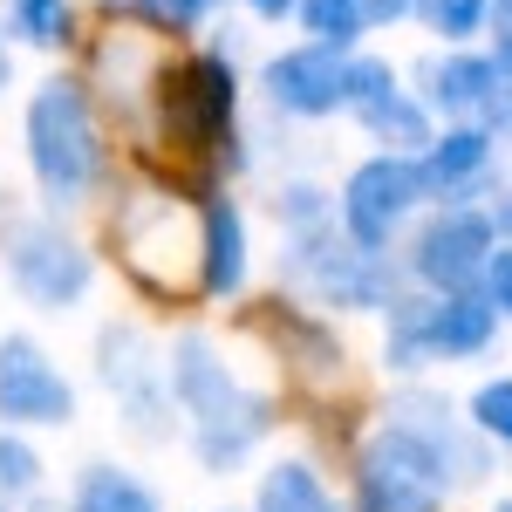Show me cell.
Here are the masks:
<instances>
[{
	"label": "cell",
	"instance_id": "6da1fadb",
	"mask_svg": "<svg viewBox=\"0 0 512 512\" xmlns=\"http://www.w3.org/2000/svg\"><path fill=\"white\" fill-rule=\"evenodd\" d=\"M171 396H178L198 472H212V478H226L260 437L274 431V396L239 383V369L212 349V335H178L171 342Z\"/></svg>",
	"mask_w": 512,
	"mask_h": 512
},
{
	"label": "cell",
	"instance_id": "7a4b0ae2",
	"mask_svg": "<svg viewBox=\"0 0 512 512\" xmlns=\"http://www.w3.org/2000/svg\"><path fill=\"white\" fill-rule=\"evenodd\" d=\"M123 267L151 294H205V205H185L178 192H137L110 219Z\"/></svg>",
	"mask_w": 512,
	"mask_h": 512
},
{
	"label": "cell",
	"instance_id": "3957f363",
	"mask_svg": "<svg viewBox=\"0 0 512 512\" xmlns=\"http://www.w3.org/2000/svg\"><path fill=\"white\" fill-rule=\"evenodd\" d=\"M287 280L301 294H315L321 308H355V315H383L396 294H403V274L383 246H362V239L342 226H308V233H287Z\"/></svg>",
	"mask_w": 512,
	"mask_h": 512
},
{
	"label": "cell",
	"instance_id": "277c9868",
	"mask_svg": "<svg viewBox=\"0 0 512 512\" xmlns=\"http://www.w3.org/2000/svg\"><path fill=\"white\" fill-rule=\"evenodd\" d=\"M458 478L424 431L383 417L355 451V506L362 512H444Z\"/></svg>",
	"mask_w": 512,
	"mask_h": 512
},
{
	"label": "cell",
	"instance_id": "5b68a950",
	"mask_svg": "<svg viewBox=\"0 0 512 512\" xmlns=\"http://www.w3.org/2000/svg\"><path fill=\"white\" fill-rule=\"evenodd\" d=\"M28 164H35L41 192L55 205H76L96 171H103V137H96V117H89V96L82 82H41L28 96Z\"/></svg>",
	"mask_w": 512,
	"mask_h": 512
},
{
	"label": "cell",
	"instance_id": "8992f818",
	"mask_svg": "<svg viewBox=\"0 0 512 512\" xmlns=\"http://www.w3.org/2000/svg\"><path fill=\"white\" fill-rule=\"evenodd\" d=\"M96 376H103V390L117 396L123 424L144 444L171 437V410H178V396H171V355H158L130 321H110L96 335Z\"/></svg>",
	"mask_w": 512,
	"mask_h": 512
},
{
	"label": "cell",
	"instance_id": "52a82bcc",
	"mask_svg": "<svg viewBox=\"0 0 512 512\" xmlns=\"http://www.w3.org/2000/svg\"><path fill=\"white\" fill-rule=\"evenodd\" d=\"M499 253V219L492 212H472V205H437L431 219L417 226L410 253H403V274L431 294H465V287H485V267Z\"/></svg>",
	"mask_w": 512,
	"mask_h": 512
},
{
	"label": "cell",
	"instance_id": "ba28073f",
	"mask_svg": "<svg viewBox=\"0 0 512 512\" xmlns=\"http://www.w3.org/2000/svg\"><path fill=\"white\" fill-rule=\"evenodd\" d=\"M158 110H164V137L178 151H219L233 130V62L226 55H185L158 76Z\"/></svg>",
	"mask_w": 512,
	"mask_h": 512
},
{
	"label": "cell",
	"instance_id": "9c48e42d",
	"mask_svg": "<svg viewBox=\"0 0 512 512\" xmlns=\"http://www.w3.org/2000/svg\"><path fill=\"white\" fill-rule=\"evenodd\" d=\"M0 260H7L14 294H21L28 308H48V315L76 308L82 294H89V280H96V260H89L55 219H28V226H14Z\"/></svg>",
	"mask_w": 512,
	"mask_h": 512
},
{
	"label": "cell",
	"instance_id": "30bf717a",
	"mask_svg": "<svg viewBox=\"0 0 512 512\" xmlns=\"http://www.w3.org/2000/svg\"><path fill=\"white\" fill-rule=\"evenodd\" d=\"M431 198L424 185V164L410 158V151H383V158L355 164L349 185H342V226H349L362 246H383L390 253V239L410 226V212Z\"/></svg>",
	"mask_w": 512,
	"mask_h": 512
},
{
	"label": "cell",
	"instance_id": "8fae6325",
	"mask_svg": "<svg viewBox=\"0 0 512 512\" xmlns=\"http://www.w3.org/2000/svg\"><path fill=\"white\" fill-rule=\"evenodd\" d=\"M0 424H14V431H62V424H76V383L21 328L0 335Z\"/></svg>",
	"mask_w": 512,
	"mask_h": 512
},
{
	"label": "cell",
	"instance_id": "7c38bea8",
	"mask_svg": "<svg viewBox=\"0 0 512 512\" xmlns=\"http://www.w3.org/2000/svg\"><path fill=\"white\" fill-rule=\"evenodd\" d=\"M260 82H267V103L280 117H335V110H349V55L328 48V41L274 55Z\"/></svg>",
	"mask_w": 512,
	"mask_h": 512
},
{
	"label": "cell",
	"instance_id": "4fadbf2b",
	"mask_svg": "<svg viewBox=\"0 0 512 512\" xmlns=\"http://www.w3.org/2000/svg\"><path fill=\"white\" fill-rule=\"evenodd\" d=\"M383 417H396V424H410V431L431 437L437 451H444V465H451L458 485H478V478H485V444H492V437L478 431V424L465 431V424H458V410H451L437 390H417V383H410V390L390 396V410H383Z\"/></svg>",
	"mask_w": 512,
	"mask_h": 512
},
{
	"label": "cell",
	"instance_id": "5bb4252c",
	"mask_svg": "<svg viewBox=\"0 0 512 512\" xmlns=\"http://www.w3.org/2000/svg\"><path fill=\"white\" fill-rule=\"evenodd\" d=\"M499 342V301L485 287L431 294V362H472Z\"/></svg>",
	"mask_w": 512,
	"mask_h": 512
},
{
	"label": "cell",
	"instance_id": "9a60e30c",
	"mask_svg": "<svg viewBox=\"0 0 512 512\" xmlns=\"http://www.w3.org/2000/svg\"><path fill=\"white\" fill-rule=\"evenodd\" d=\"M492 144H499V137H492V123H451L444 137H431V151H417L431 198L458 205V198H465L478 178L492 171Z\"/></svg>",
	"mask_w": 512,
	"mask_h": 512
},
{
	"label": "cell",
	"instance_id": "2e32d148",
	"mask_svg": "<svg viewBox=\"0 0 512 512\" xmlns=\"http://www.w3.org/2000/svg\"><path fill=\"white\" fill-rule=\"evenodd\" d=\"M260 328H267L280 349L294 355V376H301V383H315V390L342 383V342H335V335H328L321 321H301L294 308H287V301H267Z\"/></svg>",
	"mask_w": 512,
	"mask_h": 512
},
{
	"label": "cell",
	"instance_id": "e0dca14e",
	"mask_svg": "<svg viewBox=\"0 0 512 512\" xmlns=\"http://www.w3.org/2000/svg\"><path fill=\"white\" fill-rule=\"evenodd\" d=\"M246 287V219L233 198H205V301H233Z\"/></svg>",
	"mask_w": 512,
	"mask_h": 512
},
{
	"label": "cell",
	"instance_id": "ac0fdd59",
	"mask_svg": "<svg viewBox=\"0 0 512 512\" xmlns=\"http://www.w3.org/2000/svg\"><path fill=\"white\" fill-rule=\"evenodd\" d=\"M355 123H362L383 151H410V158L431 151V137H437V130H431V103H417V96L396 89V82H390V89H376L369 103H355Z\"/></svg>",
	"mask_w": 512,
	"mask_h": 512
},
{
	"label": "cell",
	"instance_id": "d6986e66",
	"mask_svg": "<svg viewBox=\"0 0 512 512\" xmlns=\"http://www.w3.org/2000/svg\"><path fill=\"white\" fill-rule=\"evenodd\" d=\"M390 328H383V362H390L396 376H417L424 362H431V287H403L390 308Z\"/></svg>",
	"mask_w": 512,
	"mask_h": 512
},
{
	"label": "cell",
	"instance_id": "ffe728a7",
	"mask_svg": "<svg viewBox=\"0 0 512 512\" xmlns=\"http://www.w3.org/2000/svg\"><path fill=\"white\" fill-rule=\"evenodd\" d=\"M69 512H164L158 492L123 465H82L76 492H69Z\"/></svg>",
	"mask_w": 512,
	"mask_h": 512
},
{
	"label": "cell",
	"instance_id": "44dd1931",
	"mask_svg": "<svg viewBox=\"0 0 512 512\" xmlns=\"http://www.w3.org/2000/svg\"><path fill=\"white\" fill-rule=\"evenodd\" d=\"M253 512H335V499H328V485H321L315 465L280 458V465H267V478H260Z\"/></svg>",
	"mask_w": 512,
	"mask_h": 512
},
{
	"label": "cell",
	"instance_id": "7402d4cb",
	"mask_svg": "<svg viewBox=\"0 0 512 512\" xmlns=\"http://www.w3.org/2000/svg\"><path fill=\"white\" fill-rule=\"evenodd\" d=\"M41 492V451L14 424H0V506H21Z\"/></svg>",
	"mask_w": 512,
	"mask_h": 512
},
{
	"label": "cell",
	"instance_id": "603a6c76",
	"mask_svg": "<svg viewBox=\"0 0 512 512\" xmlns=\"http://www.w3.org/2000/svg\"><path fill=\"white\" fill-rule=\"evenodd\" d=\"M301 21H308V35H315V41L342 48V55H349V48H355V35L369 28L362 0H301Z\"/></svg>",
	"mask_w": 512,
	"mask_h": 512
},
{
	"label": "cell",
	"instance_id": "cb8c5ba5",
	"mask_svg": "<svg viewBox=\"0 0 512 512\" xmlns=\"http://www.w3.org/2000/svg\"><path fill=\"white\" fill-rule=\"evenodd\" d=\"M7 21H14V35H21V41L55 48V41L69 35V0H7Z\"/></svg>",
	"mask_w": 512,
	"mask_h": 512
},
{
	"label": "cell",
	"instance_id": "d4e9b609",
	"mask_svg": "<svg viewBox=\"0 0 512 512\" xmlns=\"http://www.w3.org/2000/svg\"><path fill=\"white\" fill-rule=\"evenodd\" d=\"M417 14H424V28L444 41H472L485 28V14H492V0H417Z\"/></svg>",
	"mask_w": 512,
	"mask_h": 512
},
{
	"label": "cell",
	"instance_id": "484cf974",
	"mask_svg": "<svg viewBox=\"0 0 512 512\" xmlns=\"http://www.w3.org/2000/svg\"><path fill=\"white\" fill-rule=\"evenodd\" d=\"M472 424L492 444H512V376H485L472 390Z\"/></svg>",
	"mask_w": 512,
	"mask_h": 512
},
{
	"label": "cell",
	"instance_id": "4316f807",
	"mask_svg": "<svg viewBox=\"0 0 512 512\" xmlns=\"http://www.w3.org/2000/svg\"><path fill=\"white\" fill-rule=\"evenodd\" d=\"M274 212H280V226H287V233H308V226L328 219V198H321L315 185H287V192L274 198Z\"/></svg>",
	"mask_w": 512,
	"mask_h": 512
},
{
	"label": "cell",
	"instance_id": "83f0119b",
	"mask_svg": "<svg viewBox=\"0 0 512 512\" xmlns=\"http://www.w3.org/2000/svg\"><path fill=\"white\" fill-rule=\"evenodd\" d=\"M485 294L499 301V315L512 321V246L499 239V253H492V267H485Z\"/></svg>",
	"mask_w": 512,
	"mask_h": 512
},
{
	"label": "cell",
	"instance_id": "f1b7e54d",
	"mask_svg": "<svg viewBox=\"0 0 512 512\" xmlns=\"http://www.w3.org/2000/svg\"><path fill=\"white\" fill-rule=\"evenodd\" d=\"M362 14H369V28H383V21H403V14H417V0H362Z\"/></svg>",
	"mask_w": 512,
	"mask_h": 512
},
{
	"label": "cell",
	"instance_id": "f546056e",
	"mask_svg": "<svg viewBox=\"0 0 512 512\" xmlns=\"http://www.w3.org/2000/svg\"><path fill=\"white\" fill-rule=\"evenodd\" d=\"M253 14H267V21H280V14H301V0H246Z\"/></svg>",
	"mask_w": 512,
	"mask_h": 512
},
{
	"label": "cell",
	"instance_id": "4dcf8cb0",
	"mask_svg": "<svg viewBox=\"0 0 512 512\" xmlns=\"http://www.w3.org/2000/svg\"><path fill=\"white\" fill-rule=\"evenodd\" d=\"M492 219H499V233L512 239V192H506V205H499V212H492Z\"/></svg>",
	"mask_w": 512,
	"mask_h": 512
},
{
	"label": "cell",
	"instance_id": "1f68e13d",
	"mask_svg": "<svg viewBox=\"0 0 512 512\" xmlns=\"http://www.w3.org/2000/svg\"><path fill=\"white\" fill-rule=\"evenodd\" d=\"M0 89H7V41H0Z\"/></svg>",
	"mask_w": 512,
	"mask_h": 512
},
{
	"label": "cell",
	"instance_id": "d6a6232c",
	"mask_svg": "<svg viewBox=\"0 0 512 512\" xmlns=\"http://www.w3.org/2000/svg\"><path fill=\"white\" fill-rule=\"evenodd\" d=\"M499 14H506V21H512V0H499Z\"/></svg>",
	"mask_w": 512,
	"mask_h": 512
},
{
	"label": "cell",
	"instance_id": "836d02e7",
	"mask_svg": "<svg viewBox=\"0 0 512 512\" xmlns=\"http://www.w3.org/2000/svg\"><path fill=\"white\" fill-rule=\"evenodd\" d=\"M492 512H512V499H499V506H492Z\"/></svg>",
	"mask_w": 512,
	"mask_h": 512
},
{
	"label": "cell",
	"instance_id": "e575fe53",
	"mask_svg": "<svg viewBox=\"0 0 512 512\" xmlns=\"http://www.w3.org/2000/svg\"><path fill=\"white\" fill-rule=\"evenodd\" d=\"M355 512H362V506H355Z\"/></svg>",
	"mask_w": 512,
	"mask_h": 512
},
{
	"label": "cell",
	"instance_id": "d590c367",
	"mask_svg": "<svg viewBox=\"0 0 512 512\" xmlns=\"http://www.w3.org/2000/svg\"><path fill=\"white\" fill-rule=\"evenodd\" d=\"M226 512H233V506H226Z\"/></svg>",
	"mask_w": 512,
	"mask_h": 512
}]
</instances>
